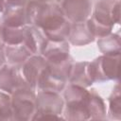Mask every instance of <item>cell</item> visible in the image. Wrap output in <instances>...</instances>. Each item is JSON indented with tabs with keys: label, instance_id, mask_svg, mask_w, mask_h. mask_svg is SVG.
Segmentation results:
<instances>
[{
	"label": "cell",
	"instance_id": "6da1fadb",
	"mask_svg": "<svg viewBox=\"0 0 121 121\" xmlns=\"http://www.w3.org/2000/svg\"><path fill=\"white\" fill-rule=\"evenodd\" d=\"M26 14L27 25L40 28L48 40L62 41L68 38L71 24L57 4L28 0L26 4Z\"/></svg>",
	"mask_w": 121,
	"mask_h": 121
},
{
	"label": "cell",
	"instance_id": "7a4b0ae2",
	"mask_svg": "<svg viewBox=\"0 0 121 121\" xmlns=\"http://www.w3.org/2000/svg\"><path fill=\"white\" fill-rule=\"evenodd\" d=\"M120 23L119 0H99L95 3L93 16L86 21L95 37H104L112 33L114 24Z\"/></svg>",
	"mask_w": 121,
	"mask_h": 121
},
{
	"label": "cell",
	"instance_id": "3957f363",
	"mask_svg": "<svg viewBox=\"0 0 121 121\" xmlns=\"http://www.w3.org/2000/svg\"><path fill=\"white\" fill-rule=\"evenodd\" d=\"M90 91L86 88L70 84L64 91V119L88 120Z\"/></svg>",
	"mask_w": 121,
	"mask_h": 121
},
{
	"label": "cell",
	"instance_id": "277c9868",
	"mask_svg": "<svg viewBox=\"0 0 121 121\" xmlns=\"http://www.w3.org/2000/svg\"><path fill=\"white\" fill-rule=\"evenodd\" d=\"M35 90L30 87H24L11 94V108L13 120L27 121L33 120L36 112Z\"/></svg>",
	"mask_w": 121,
	"mask_h": 121
},
{
	"label": "cell",
	"instance_id": "5b68a950",
	"mask_svg": "<svg viewBox=\"0 0 121 121\" xmlns=\"http://www.w3.org/2000/svg\"><path fill=\"white\" fill-rule=\"evenodd\" d=\"M64 100L57 92L41 90L36 95V112L33 120L60 119Z\"/></svg>",
	"mask_w": 121,
	"mask_h": 121
},
{
	"label": "cell",
	"instance_id": "8992f818",
	"mask_svg": "<svg viewBox=\"0 0 121 121\" xmlns=\"http://www.w3.org/2000/svg\"><path fill=\"white\" fill-rule=\"evenodd\" d=\"M120 55L100 56L88 63L89 76L93 82H104L119 78L118 65Z\"/></svg>",
	"mask_w": 121,
	"mask_h": 121
},
{
	"label": "cell",
	"instance_id": "52a82bcc",
	"mask_svg": "<svg viewBox=\"0 0 121 121\" xmlns=\"http://www.w3.org/2000/svg\"><path fill=\"white\" fill-rule=\"evenodd\" d=\"M60 9L72 23L85 22L92 12V0H61Z\"/></svg>",
	"mask_w": 121,
	"mask_h": 121
},
{
	"label": "cell",
	"instance_id": "ba28073f",
	"mask_svg": "<svg viewBox=\"0 0 121 121\" xmlns=\"http://www.w3.org/2000/svg\"><path fill=\"white\" fill-rule=\"evenodd\" d=\"M29 87L25 80L21 67L14 65H4L0 69V90L11 95L20 88Z\"/></svg>",
	"mask_w": 121,
	"mask_h": 121
},
{
	"label": "cell",
	"instance_id": "9c48e42d",
	"mask_svg": "<svg viewBox=\"0 0 121 121\" xmlns=\"http://www.w3.org/2000/svg\"><path fill=\"white\" fill-rule=\"evenodd\" d=\"M45 65L46 61L43 56L32 55L21 66L23 77L31 89L35 90L37 88L39 78Z\"/></svg>",
	"mask_w": 121,
	"mask_h": 121
},
{
	"label": "cell",
	"instance_id": "30bf717a",
	"mask_svg": "<svg viewBox=\"0 0 121 121\" xmlns=\"http://www.w3.org/2000/svg\"><path fill=\"white\" fill-rule=\"evenodd\" d=\"M46 40L47 38L40 28L35 26H26L25 38L22 44L32 55H37L41 53Z\"/></svg>",
	"mask_w": 121,
	"mask_h": 121
},
{
	"label": "cell",
	"instance_id": "8fae6325",
	"mask_svg": "<svg viewBox=\"0 0 121 121\" xmlns=\"http://www.w3.org/2000/svg\"><path fill=\"white\" fill-rule=\"evenodd\" d=\"M26 6H7L1 19V25L8 27H21L26 26Z\"/></svg>",
	"mask_w": 121,
	"mask_h": 121
},
{
	"label": "cell",
	"instance_id": "7c38bea8",
	"mask_svg": "<svg viewBox=\"0 0 121 121\" xmlns=\"http://www.w3.org/2000/svg\"><path fill=\"white\" fill-rule=\"evenodd\" d=\"M95 36L92 34L87 26L86 21L81 23L71 24L70 33L68 36L69 43L76 46H81L88 44L95 41Z\"/></svg>",
	"mask_w": 121,
	"mask_h": 121
},
{
	"label": "cell",
	"instance_id": "4fadbf2b",
	"mask_svg": "<svg viewBox=\"0 0 121 121\" xmlns=\"http://www.w3.org/2000/svg\"><path fill=\"white\" fill-rule=\"evenodd\" d=\"M69 50V43L66 40L52 41L47 39L42 48L41 54L45 60H55L68 56Z\"/></svg>",
	"mask_w": 121,
	"mask_h": 121
},
{
	"label": "cell",
	"instance_id": "5bb4252c",
	"mask_svg": "<svg viewBox=\"0 0 121 121\" xmlns=\"http://www.w3.org/2000/svg\"><path fill=\"white\" fill-rule=\"evenodd\" d=\"M88 61H81L74 63L69 76V82L71 84L78 85L84 88L91 86L94 82L92 81L88 72Z\"/></svg>",
	"mask_w": 121,
	"mask_h": 121
},
{
	"label": "cell",
	"instance_id": "9a60e30c",
	"mask_svg": "<svg viewBox=\"0 0 121 121\" xmlns=\"http://www.w3.org/2000/svg\"><path fill=\"white\" fill-rule=\"evenodd\" d=\"M4 52L9 64L19 67H21L23 63L32 56V54L22 43L16 45H5Z\"/></svg>",
	"mask_w": 121,
	"mask_h": 121
},
{
	"label": "cell",
	"instance_id": "2e32d148",
	"mask_svg": "<svg viewBox=\"0 0 121 121\" xmlns=\"http://www.w3.org/2000/svg\"><path fill=\"white\" fill-rule=\"evenodd\" d=\"M97 46L103 55L114 56L120 55L121 43L120 36L118 34L110 33L104 37H100L97 41Z\"/></svg>",
	"mask_w": 121,
	"mask_h": 121
},
{
	"label": "cell",
	"instance_id": "e0dca14e",
	"mask_svg": "<svg viewBox=\"0 0 121 121\" xmlns=\"http://www.w3.org/2000/svg\"><path fill=\"white\" fill-rule=\"evenodd\" d=\"M89 115L93 120H103L106 118V106L101 96L95 90L90 91Z\"/></svg>",
	"mask_w": 121,
	"mask_h": 121
},
{
	"label": "cell",
	"instance_id": "ac0fdd59",
	"mask_svg": "<svg viewBox=\"0 0 121 121\" xmlns=\"http://www.w3.org/2000/svg\"><path fill=\"white\" fill-rule=\"evenodd\" d=\"M3 26V38L6 45L21 44L25 38L26 26L21 27H8Z\"/></svg>",
	"mask_w": 121,
	"mask_h": 121
},
{
	"label": "cell",
	"instance_id": "d6986e66",
	"mask_svg": "<svg viewBox=\"0 0 121 121\" xmlns=\"http://www.w3.org/2000/svg\"><path fill=\"white\" fill-rule=\"evenodd\" d=\"M109 117L111 119H121V94L120 85L117 83L109 96Z\"/></svg>",
	"mask_w": 121,
	"mask_h": 121
},
{
	"label": "cell",
	"instance_id": "ffe728a7",
	"mask_svg": "<svg viewBox=\"0 0 121 121\" xmlns=\"http://www.w3.org/2000/svg\"><path fill=\"white\" fill-rule=\"evenodd\" d=\"M12 117V108L10 96L0 92V121H10Z\"/></svg>",
	"mask_w": 121,
	"mask_h": 121
},
{
	"label": "cell",
	"instance_id": "44dd1931",
	"mask_svg": "<svg viewBox=\"0 0 121 121\" xmlns=\"http://www.w3.org/2000/svg\"><path fill=\"white\" fill-rule=\"evenodd\" d=\"M28 0H6L7 6H26Z\"/></svg>",
	"mask_w": 121,
	"mask_h": 121
},
{
	"label": "cell",
	"instance_id": "7402d4cb",
	"mask_svg": "<svg viewBox=\"0 0 121 121\" xmlns=\"http://www.w3.org/2000/svg\"><path fill=\"white\" fill-rule=\"evenodd\" d=\"M5 42H4V38H3V26L0 24V51L4 50L5 48Z\"/></svg>",
	"mask_w": 121,
	"mask_h": 121
},
{
	"label": "cell",
	"instance_id": "603a6c76",
	"mask_svg": "<svg viewBox=\"0 0 121 121\" xmlns=\"http://www.w3.org/2000/svg\"><path fill=\"white\" fill-rule=\"evenodd\" d=\"M5 61H6L5 52H4V50H1V51H0V68H1V67L4 65Z\"/></svg>",
	"mask_w": 121,
	"mask_h": 121
},
{
	"label": "cell",
	"instance_id": "cb8c5ba5",
	"mask_svg": "<svg viewBox=\"0 0 121 121\" xmlns=\"http://www.w3.org/2000/svg\"><path fill=\"white\" fill-rule=\"evenodd\" d=\"M6 7H7L6 0H0V12H4V10L6 9Z\"/></svg>",
	"mask_w": 121,
	"mask_h": 121
},
{
	"label": "cell",
	"instance_id": "d4e9b609",
	"mask_svg": "<svg viewBox=\"0 0 121 121\" xmlns=\"http://www.w3.org/2000/svg\"><path fill=\"white\" fill-rule=\"evenodd\" d=\"M34 1H37L39 3H54L55 0H34Z\"/></svg>",
	"mask_w": 121,
	"mask_h": 121
},
{
	"label": "cell",
	"instance_id": "484cf974",
	"mask_svg": "<svg viewBox=\"0 0 121 121\" xmlns=\"http://www.w3.org/2000/svg\"><path fill=\"white\" fill-rule=\"evenodd\" d=\"M57 1H60V0H57Z\"/></svg>",
	"mask_w": 121,
	"mask_h": 121
}]
</instances>
